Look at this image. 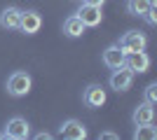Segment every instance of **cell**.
I'll use <instances>...</instances> for the list:
<instances>
[{
	"label": "cell",
	"instance_id": "obj_1",
	"mask_svg": "<svg viewBox=\"0 0 157 140\" xmlns=\"http://www.w3.org/2000/svg\"><path fill=\"white\" fill-rule=\"evenodd\" d=\"M31 87H33V77L26 73V70H14L5 82V89L12 98H24L31 93Z\"/></svg>",
	"mask_w": 157,
	"mask_h": 140
},
{
	"label": "cell",
	"instance_id": "obj_2",
	"mask_svg": "<svg viewBox=\"0 0 157 140\" xmlns=\"http://www.w3.org/2000/svg\"><path fill=\"white\" fill-rule=\"evenodd\" d=\"M75 16L85 23V28H96V26H101V21H103V12H101V7L87 5V2H80Z\"/></svg>",
	"mask_w": 157,
	"mask_h": 140
},
{
	"label": "cell",
	"instance_id": "obj_3",
	"mask_svg": "<svg viewBox=\"0 0 157 140\" xmlns=\"http://www.w3.org/2000/svg\"><path fill=\"white\" fill-rule=\"evenodd\" d=\"M124 68L131 70L134 75H143V73H148V68H150V56L145 54V49H141V52H129L124 56Z\"/></svg>",
	"mask_w": 157,
	"mask_h": 140
},
{
	"label": "cell",
	"instance_id": "obj_4",
	"mask_svg": "<svg viewBox=\"0 0 157 140\" xmlns=\"http://www.w3.org/2000/svg\"><path fill=\"white\" fill-rule=\"evenodd\" d=\"M5 138H12V140H26L31 135V124H28L24 117H12V119L5 124Z\"/></svg>",
	"mask_w": 157,
	"mask_h": 140
},
{
	"label": "cell",
	"instance_id": "obj_5",
	"mask_svg": "<svg viewBox=\"0 0 157 140\" xmlns=\"http://www.w3.org/2000/svg\"><path fill=\"white\" fill-rule=\"evenodd\" d=\"M40 28H42L40 12H35V9H21V16H19V31L21 33L35 35V33H40Z\"/></svg>",
	"mask_w": 157,
	"mask_h": 140
},
{
	"label": "cell",
	"instance_id": "obj_6",
	"mask_svg": "<svg viewBox=\"0 0 157 140\" xmlns=\"http://www.w3.org/2000/svg\"><path fill=\"white\" fill-rule=\"evenodd\" d=\"M117 45L124 49V54H129V52H141V49H145V47H148V38H145L141 31H127V33L120 38Z\"/></svg>",
	"mask_w": 157,
	"mask_h": 140
},
{
	"label": "cell",
	"instance_id": "obj_7",
	"mask_svg": "<svg viewBox=\"0 0 157 140\" xmlns=\"http://www.w3.org/2000/svg\"><path fill=\"white\" fill-rule=\"evenodd\" d=\"M108 84H110L113 91L124 93V91H129L131 84H134V73H131V70H127V68L122 66V68H117V70H113L110 80H108Z\"/></svg>",
	"mask_w": 157,
	"mask_h": 140
},
{
	"label": "cell",
	"instance_id": "obj_8",
	"mask_svg": "<svg viewBox=\"0 0 157 140\" xmlns=\"http://www.w3.org/2000/svg\"><path fill=\"white\" fill-rule=\"evenodd\" d=\"M105 98H108V93H105V89L101 87V84H89V87L82 91V103H85L87 107H92V110L101 107L105 103Z\"/></svg>",
	"mask_w": 157,
	"mask_h": 140
},
{
	"label": "cell",
	"instance_id": "obj_9",
	"mask_svg": "<svg viewBox=\"0 0 157 140\" xmlns=\"http://www.w3.org/2000/svg\"><path fill=\"white\" fill-rule=\"evenodd\" d=\"M124 49L120 45H110V47H105L103 54H101V61H103V66L105 68H110V70H117V68L124 66Z\"/></svg>",
	"mask_w": 157,
	"mask_h": 140
},
{
	"label": "cell",
	"instance_id": "obj_10",
	"mask_svg": "<svg viewBox=\"0 0 157 140\" xmlns=\"http://www.w3.org/2000/svg\"><path fill=\"white\" fill-rule=\"evenodd\" d=\"M59 135L66 140H85L87 138V128L80 119H66L59 128Z\"/></svg>",
	"mask_w": 157,
	"mask_h": 140
},
{
	"label": "cell",
	"instance_id": "obj_11",
	"mask_svg": "<svg viewBox=\"0 0 157 140\" xmlns=\"http://www.w3.org/2000/svg\"><path fill=\"white\" fill-rule=\"evenodd\" d=\"M19 16H21V9L19 7H5L0 12V28L2 31H19Z\"/></svg>",
	"mask_w": 157,
	"mask_h": 140
},
{
	"label": "cell",
	"instance_id": "obj_12",
	"mask_svg": "<svg viewBox=\"0 0 157 140\" xmlns=\"http://www.w3.org/2000/svg\"><path fill=\"white\" fill-rule=\"evenodd\" d=\"M85 31H87L85 23H82L75 14H73V16H68V19L63 21V35H66V38H71V40L82 38V35H85Z\"/></svg>",
	"mask_w": 157,
	"mask_h": 140
},
{
	"label": "cell",
	"instance_id": "obj_13",
	"mask_svg": "<svg viewBox=\"0 0 157 140\" xmlns=\"http://www.w3.org/2000/svg\"><path fill=\"white\" fill-rule=\"evenodd\" d=\"M152 119H155V107H152V103H148V100H143V103L134 110V114H131V121H134V124H150Z\"/></svg>",
	"mask_w": 157,
	"mask_h": 140
},
{
	"label": "cell",
	"instance_id": "obj_14",
	"mask_svg": "<svg viewBox=\"0 0 157 140\" xmlns=\"http://www.w3.org/2000/svg\"><path fill=\"white\" fill-rule=\"evenodd\" d=\"M150 5H157V2H150V0H127V12L131 16H143Z\"/></svg>",
	"mask_w": 157,
	"mask_h": 140
},
{
	"label": "cell",
	"instance_id": "obj_15",
	"mask_svg": "<svg viewBox=\"0 0 157 140\" xmlns=\"http://www.w3.org/2000/svg\"><path fill=\"white\" fill-rule=\"evenodd\" d=\"M134 138L136 140H155L157 138V128L150 124H136V131H134Z\"/></svg>",
	"mask_w": 157,
	"mask_h": 140
},
{
	"label": "cell",
	"instance_id": "obj_16",
	"mask_svg": "<svg viewBox=\"0 0 157 140\" xmlns=\"http://www.w3.org/2000/svg\"><path fill=\"white\" fill-rule=\"evenodd\" d=\"M143 100H148V103H152V105L157 103V84H155V82L143 89Z\"/></svg>",
	"mask_w": 157,
	"mask_h": 140
},
{
	"label": "cell",
	"instance_id": "obj_17",
	"mask_svg": "<svg viewBox=\"0 0 157 140\" xmlns=\"http://www.w3.org/2000/svg\"><path fill=\"white\" fill-rule=\"evenodd\" d=\"M141 19H145L148 26H157V5H150V7H148V12H145Z\"/></svg>",
	"mask_w": 157,
	"mask_h": 140
},
{
	"label": "cell",
	"instance_id": "obj_18",
	"mask_svg": "<svg viewBox=\"0 0 157 140\" xmlns=\"http://www.w3.org/2000/svg\"><path fill=\"white\" fill-rule=\"evenodd\" d=\"M98 138H101V140H117L120 135L113 133V131H103V133H98Z\"/></svg>",
	"mask_w": 157,
	"mask_h": 140
},
{
	"label": "cell",
	"instance_id": "obj_19",
	"mask_svg": "<svg viewBox=\"0 0 157 140\" xmlns=\"http://www.w3.org/2000/svg\"><path fill=\"white\" fill-rule=\"evenodd\" d=\"M82 2H87V5H96V7H103L105 0H82Z\"/></svg>",
	"mask_w": 157,
	"mask_h": 140
},
{
	"label": "cell",
	"instance_id": "obj_20",
	"mask_svg": "<svg viewBox=\"0 0 157 140\" xmlns=\"http://www.w3.org/2000/svg\"><path fill=\"white\" fill-rule=\"evenodd\" d=\"M35 138H38V140H52V133L42 131V133H35Z\"/></svg>",
	"mask_w": 157,
	"mask_h": 140
},
{
	"label": "cell",
	"instance_id": "obj_21",
	"mask_svg": "<svg viewBox=\"0 0 157 140\" xmlns=\"http://www.w3.org/2000/svg\"><path fill=\"white\" fill-rule=\"evenodd\" d=\"M0 138H5V133H0Z\"/></svg>",
	"mask_w": 157,
	"mask_h": 140
},
{
	"label": "cell",
	"instance_id": "obj_22",
	"mask_svg": "<svg viewBox=\"0 0 157 140\" xmlns=\"http://www.w3.org/2000/svg\"><path fill=\"white\" fill-rule=\"evenodd\" d=\"M75 2H82V0H75Z\"/></svg>",
	"mask_w": 157,
	"mask_h": 140
}]
</instances>
